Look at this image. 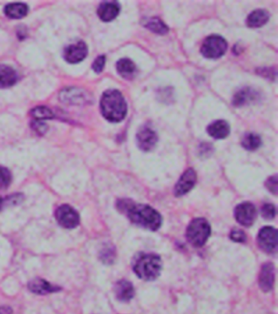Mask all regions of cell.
<instances>
[{"mask_svg": "<svg viewBox=\"0 0 278 314\" xmlns=\"http://www.w3.org/2000/svg\"><path fill=\"white\" fill-rule=\"evenodd\" d=\"M30 114L34 118L40 121V120L52 119L54 117L53 112L48 107L44 106L36 107L30 112Z\"/></svg>", "mask_w": 278, "mask_h": 314, "instance_id": "25", "label": "cell"}, {"mask_svg": "<svg viewBox=\"0 0 278 314\" xmlns=\"http://www.w3.org/2000/svg\"><path fill=\"white\" fill-rule=\"evenodd\" d=\"M197 181V175L192 169H188L185 172L181 175L180 180L175 187V195L181 196L188 193L191 189L194 187Z\"/></svg>", "mask_w": 278, "mask_h": 314, "instance_id": "9", "label": "cell"}, {"mask_svg": "<svg viewBox=\"0 0 278 314\" xmlns=\"http://www.w3.org/2000/svg\"><path fill=\"white\" fill-rule=\"evenodd\" d=\"M117 299L122 302L130 301L135 295L134 287L129 281L120 280L117 282L114 287Z\"/></svg>", "mask_w": 278, "mask_h": 314, "instance_id": "15", "label": "cell"}, {"mask_svg": "<svg viewBox=\"0 0 278 314\" xmlns=\"http://www.w3.org/2000/svg\"><path fill=\"white\" fill-rule=\"evenodd\" d=\"M55 217L63 228L72 229L76 228L80 222V218L78 212L70 205H62L56 209Z\"/></svg>", "mask_w": 278, "mask_h": 314, "instance_id": "7", "label": "cell"}, {"mask_svg": "<svg viewBox=\"0 0 278 314\" xmlns=\"http://www.w3.org/2000/svg\"><path fill=\"white\" fill-rule=\"evenodd\" d=\"M257 93L255 91L249 88H245L235 94L234 98L232 99V104L236 107H241L251 103L252 101L257 99Z\"/></svg>", "mask_w": 278, "mask_h": 314, "instance_id": "19", "label": "cell"}, {"mask_svg": "<svg viewBox=\"0 0 278 314\" xmlns=\"http://www.w3.org/2000/svg\"><path fill=\"white\" fill-rule=\"evenodd\" d=\"M87 55H88V47L83 41L69 45L64 50V59L70 63H78L82 62L86 58Z\"/></svg>", "mask_w": 278, "mask_h": 314, "instance_id": "10", "label": "cell"}, {"mask_svg": "<svg viewBox=\"0 0 278 314\" xmlns=\"http://www.w3.org/2000/svg\"><path fill=\"white\" fill-rule=\"evenodd\" d=\"M275 280V268L272 263H264L260 270L259 284L264 292L272 291Z\"/></svg>", "mask_w": 278, "mask_h": 314, "instance_id": "12", "label": "cell"}, {"mask_svg": "<svg viewBox=\"0 0 278 314\" xmlns=\"http://www.w3.org/2000/svg\"><path fill=\"white\" fill-rule=\"evenodd\" d=\"M235 219L239 224L245 227L252 225L256 219L257 211L255 205L250 202H243L236 206L234 211Z\"/></svg>", "mask_w": 278, "mask_h": 314, "instance_id": "8", "label": "cell"}, {"mask_svg": "<svg viewBox=\"0 0 278 314\" xmlns=\"http://www.w3.org/2000/svg\"><path fill=\"white\" fill-rule=\"evenodd\" d=\"M105 64V57H98L97 59L94 61L93 64V69L95 73H100L104 69Z\"/></svg>", "mask_w": 278, "mask_h": 314, "instance_id": "31", "label": "cell"}, {"mask_svg": "<svg viewBox=\"0 0 278 314\" xmlns=\"http://www.w3.org/2000/svg\"><path fill=\"white\" fill-rule=\"evenodd\" d=\"M29 290L32 293L37 295H47V294L54 293L60 291L59 286H54L41 278H35L29 282Z\"/></svg>", "mask_w": 278, "mask_h": 314, "instance_id": "14", "label": "cell"}, {"mask_svg": "<svg viewBox=\"0 0 278 314\" xmlns=\"http://www.w3.org/2000/svg\"><path fill=\"white\" fill-rule=\"evenodd\" d=\"M261 214L264 219H274L276 215V208L272 204H264L261 209Z\"/></svg>", "mask_w": 278, "mask_h": 314, "instance_id": "28", "label": "cell"}, {"mask_svg": "<svg viewBox=\"0 0 278 314\" xmlns=\"http://www.w3.org/2000/svg\"><path fill=\"white\" fill-rule=\"evenodd\" d=\"M60 100L65 103H80L84 100V96L80 91L76 90V89H68L62 91L60 93Z\"/></svg>", "mask_w": 278, "mask_h": 314, "instance_id": "23", "label": "cell"}, {"mask_svg": "<svg viewBox=\"0 0 278 314\" xmlns=\"http://www.w3.org/2000/svg\"><path fill=\"white\" fill-rule=\"evenodd\" d=\"M227 48V42L224 38L220 35H211L204 40L201 52L206 59H216L222 57Z\"/></svg>", "mask_w": 278, "mask_h": 314, "instance_id": "5", "label": "cell"}, {"mask_svg": "<svg viewBox=\"0 0 278 314\" xmlns=\"http://www.w3.org/2000/svg\"><path fill=\"white\" fill-rule=\"evenodd\" d=\"M18 76L13 68L9 65H0V88H9L16 84Z\"/></svg>", "mask_w": 278, "mask_h": 314, "instance_id": "16", "label": "cell"}, {"mask_svg": "<svg viewBox=\"0 0 278 314\" xmlns=\"http://www.w3.org/2000/svg\"><path fill=\"white\" fill-rule=\"evenodd\" d=\"M137 145L139 149L149 151L154 148L158 142V136L155 132L148 127H144L137 135Z\"/></svg>", "mask_w": 278, "mask_h": 314, "instance_id": "11", "label": "cell"}, {"mask_svg": "<svg viewBox=\"0 0 278 314\" xmlns=\"http://www.w3.org/2000/svg\"><path fill=\"white\" fill-rule=\"evenodd\" d=\"M117 208L136 225L151 231H157L162 225V217L149 205L137 204L130 200H120Z\"/></svg>", "mask_w": 278, "mask_h": 314, "instance_id": "1", "label": "cell"}, {"mask_svg": "<svg viewBox=\"0 0 278 314\" xmlns=\"http://www.w3.org/2000/svg\"><path fill=\"white\" fill-rule=\"evenodd\" d=\"M258 245L260 249L269 254H274L278 251V231L273 227H264L258 234Z\"/></svg>", "mask_w": 278, "mask_h": 314, "instance_id": "6", "label": "cell"}, {"mask_svg": "<svg viewBox=\"0 0 278 314\" xmlns=\"http://www.w3.org/2000/svg\"><path fill=\"white\" fill-rule=\"evenodd\" d=\"M132 267L139 278L144 281H153L160 274L162 259L158 254L141 253L135 257Z\"/></svg>", "mask_w": 278, "mask_h": 314, "instance_id": "3", "label": "cell"}, {"mask_svg": "<svg viewBox=\"0 0 278 314\" xmlns=\"http://www.w3.org/2000/svg\"><path fill=\"white\" fill-rule=\"evenodd\" d=\"M211 233V226L208 221L202 218H197L188 225L186 237L193 247H201L207 242Z\"/></svg>", "mask_w": 278, "mask_h": 314, "instance_id": "4", "label": "cell"}, {"mask_svg": "<svg viewBox=\"0 0 278 314\" xmlns=\"http://www.w3.org/2000/svg\"><path fill=\"white\" fill-rule=\"evenodd\" d=\"M230 238L235 242H245L246 241V236L243 231L239 229H233L230 234Z\"/></svg>", "mask_w": 278, "mask_h": 314, "instance_id": "30", "label": "cell"}, {"mask_svg": "<svg viewBox=\"0 0 278 314\" xmlns=\"http://www.w3.org/2000/svg\"><path fill=\"white\" fill-rule=\"evenodd\" d=\"M269 12L264 9H257L249 15L246 22L249 27L258 28L265 25L269 21Z\"/></svg>", "mask_w": 278, "mask_h": 314, "instance_id": "18", "label": "cell"}, {"mask_svg": "<svg viewBox=\"0 0 278 314\" xmlns=\"http://www.w3.org/2000/svg\"><path fill=\"white\" fill-rule=\"evenodd\" d=\"M3 203H4V200H3V198L0 197V209L2 208V205H3Z\"/></svg>", "mask_w": 278, "mask_h": 314, "instance_id": "34", "label": "cell"}, {"mask_svg": "<svg viewBox=\"0 0 278 314\" xmlns=\"http://www.w3.org/2000/svg\"><path fill=\"white\" fill-rule=\"evenodd\" d=\"M100 111L107 121L116 123L125 118L128 106L123 94L118 90L111 89L103 93L100 99Z\"/></svg>", "mask_w": 278, "mask_h": 314, "instance_id": "2", "label": "cell"}, {"mask_svg": "<svg viewBox=\"0 0 278 314\" xmlns=\"http://www.w3.org/2000/svg\"><path fill=\"white\" fill-rule=\"evenodd\" d=\"M117 70L121 76L130 79L136 72V65L130 59H121L117 63Z\"/></svg>", "mask_w": 278, "mask_h": 314, "instance_id": "21", "label": "cell"}, {"mask_svg": "<svg viewBox=\"0 0 278 314\" xmlns=\"http://www.w3.org/2000/svg\"><path fill=\"white\" fill-rule=\"evenodd\" d=\"M32 127L35 129V132L40 133V134H43L46 131V126H45V124L41 123L40 121H36L33 123Z\"/></svg>", "mask_w": 278, "mask_h": 314, "instance_id": "32", "label": "cell"}, {"mask_svg": "<svg viewBox=\"0 0 278 314\" xmlns=\"http://www.w3.org/2000/svg\"><path fill=\"white\" fill-rule=\"evenodd\" d=\"M207 132L216 139H223L230 134V125L225 121H216L207 127Z\"/></svg>", "mask_w": 278, "mask_h": 314, "instance_id": "17", "label": "cell"}, {"mask_svg": "<svg viewBox=\"0 0 278 314\" xmlns=\"http://www.w3.org/2000/svg\"><path fill=\"white\" fill-rule=\"evenodd\" d=\"M241 145L245 149L249 151H254L260 147L261 145V138L260 136L255 134V133H248L246 136H244L241 141Z\"/></svg>", "mask_w": 278, "mask_h": 314, "instance_id": "24", "label": "cell"}, {"mask_svg": "<svg viewBox=\"0 0 278 314\" xmlns=\"http://www.w3.org/2000/svg\"><path fill=\"white\" fill-rule=\"evenodd\" d=\"M100 258L103 263H113V261L115 258L114 249L110 247H104V248H103L102 251H100Z\"/></svg>", "mask_w": 278, "mask_h": 314, "instance_id": "27", "label": "cell"}, {"mask_svg": "<svg viewBox=\"0 0 278 314\" xmlns=\"http://www.w3.org/2000/svg\"><path fill=\"white\" fill-rule=\"evenodd\" d=\"M144 26L148 30L158 35H165L168 32V27L167 25L158 17H151L144 21Z\"/></svg>", "mask_w": 278, "mask_h": 314, "instance_id": "22", "label": "cell"}, {"mask_svg": "<svg viewBox=\"0 0 278 314\" xmlns=\"http://www.w3.org/2000/svg\"><path fill=\"white\" fill-rule=\"evenodd\" d=\"M0 314H12V310L10 307H0Z\"/></svg>", "mask_w": 278, "mask_h": 314, "instance_id": "33", "label": "cell"}, {"mask_svg": "<svg viewBox=\"0 0 278 314\" xmlns=\"http://www.w3.org/2000/svg\"><path fill=\"white\" fill-rule=\"evenodd\" d=\"M120 12V6L117 2H104L99 6L97 14L100 20L108 22L116 18Z\"/></svg>", "mask_w": 278, "mask_h": 314, "instance_id": "13", "label": "cell"}, {"mask_svg": "<svg viewBox=\"0 0 278 314\" xmlns=\"http://www.w3.org/2000/svg\"><path fill=\"white\" fill-rule=\"evenodd\" d=\"M265 186L270 192L274 193V195H277L278 191V175H274V176L269 178V180L266 181Z\"/></svg>", "mask_w": 278, "mask_h": 314, "instance_id": "29", "label": "cell"}, {"mask_svg": "<svg viewBox=\"0 0 278 314\" xmlns=\"http://www.w3.org/2000/svg\"><path fill=\"white\" fill-rule=\"evenodd\" d=\"M28 11V6L22 2L10 3V4H7L4 8L6 16L12 19L22 18L27 15Z\"/></svg>", "mask_w": 278, "mask_h": 314, "instance_id": "20", "label": "cell"}, {"mask_svg": "<svg viewBox=\"0 0 278 314\" xmlns=\"http://www.w3.org/2000/svg\"><path fill=\"white\" fill-rule=\"evenodd\" d=\"M12 182V175L7 168L0 166V190H4L9 187Z\"/></svg>", "mask_w": 278, "mask_h": 314, "instance_id": "26", "label": "cell"}]
</instances>
